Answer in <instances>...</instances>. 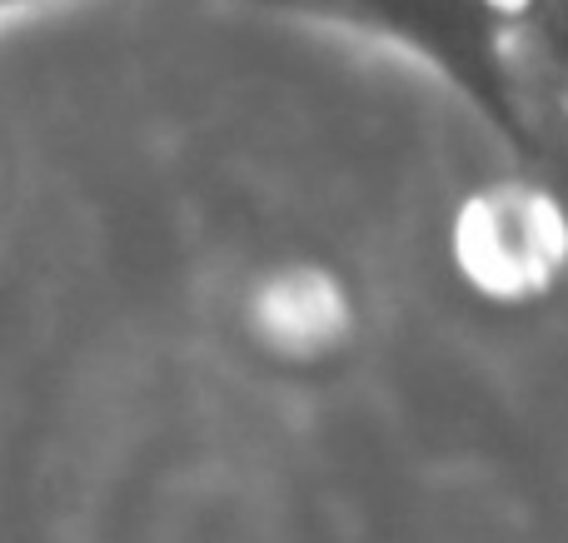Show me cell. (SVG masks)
I'll list each match as a JSON object with an SVG mask.
<instances>
[{
    "label": "cell",
    "mask_w": 568,
    "mask_h": 543,
    "mask_svg": "<svg viewBox=\"0 0 568 543\" xmlns=\"http://www.w3.org/2000/svg\"><path fill=\"white\" fill-rule=\"evenodd\" d=\"M245 6L389 40L449 80L524 155H544L549 145V115L534 100L489 0H245Z\"/></svg>",
    "instance_id": "cell-1"
},
{
    "label": "cell",
    "mask_w": 568,
    "mask_h": 543,
    "mask_svg": "<svg viewBox=\"0 0 568 543\" xmlns=\"http://www.w3.org/2000/svg\"><path fill=\"white\" fill-rule=\"evenodd\" d=\"M544 115L568 125V0H489Z\"/></svg>",
    "instance_id": "cell-2"
},
{
    "label": "cell",
    "mask_w": 568,
    "mask_h": 543,
    "mask_svg": "<svg viewBox=\"0 0 568 543\" xmlns=\"http://www.w3.org/2000/svg\"><path fill=\"white\" fill-rule=\"evenodd\" d=\"M479 245V269L484 279H544V269L559 255L554 239V219L534 199H504V205L479 209V235H469Z\"/></svg>",
    "instance_id": "cell-3"
},
{
    "label": "cell",
    "mask_w": 568,
    "mask_h": 543,
    "mask_svg": "<svg viewBox=\"0 0 568 543\" xmlns=\"http://www.w3.org/2000/svg\"><path fill=\"white\" fill-rule=\"evenodd\" d=\"M26 6H40V0H6V16H20Z\"/></svg>",
    "instance_id": "cell-4"
}]
</instances>
